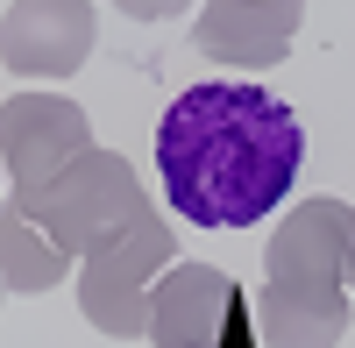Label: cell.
Here are the masks:
<instances>
[{
    "label": "cell",
    "instance_id": "6da1fadb",
    "mask_svg": "<svg viewBox=\"0 0 355 348\" xmlns=\"http://www.w3.org/2000/svg\"><path fill=\"white\" fill-rule=\"evenodd\" d=\"M306 128L249 78H206L157 121V178L192 227H256L299 185Z\"/></svg>",
    "mask_w": 355,
    "mask_h": 348
},
{
    "label": "cell",
    "instance_id": "7a4b0ae2",
    "mask_svg": "<svg viewBox=\"0 0 355 348\" xmlns=\"http://www.w3.org/2000/svg\"><path fill=\"white\" fill-rule=\"evenodd\" d=\"M21 220H36L64 256H78V313L107 341L150 334V277L178 256V235L135 185L128 157L100 150V142L78 150L36 192V207H21Z\"/></svg>",
    "mask_w": 355,
    "mask_h": 348
},
{
    "label": "cell",
    "instance_id": "3957f363",
    "mask_svg": "<svg viewBox=\"0 0 355 348\" xmlns=\"http://www.w3.org/2000/svg\"><path fill=\"white\" fill-rule=\"evenodd\" d=\"M348 249L355 214L341 199H299L263 249V348H334L348 327Z\"/></svg>",
    "mask_w": 355,
    "mask_h": 348
},
{
    "label": "cell",
    "instance_id": "277c9868",
    "mask_svg": "<svg viewBox=\"0 0 355 348\" xmlns=\"http://www.w3.org/2000/svg\"><path fill=\"white\" fill-rule=\"evenodd\" d=\"M78 150H93V121H85L78 100H57V93H15L8 107H0V157H8L15 214L36 207V192H43Z\"/></svg>",
    "mask_w": 355,
    "mask_h": 348
},
{
    "label": "cell",
    "instance_id": "5b68a950",
    "mask_svg": "<svg viewBox=\"0 0 355 348\" xmlns=\"http://www.w3.org/2000/svg\"><path fill=\"white\" fill-rule=\"evenodd\" d=\"M93 0H15L0 15V64L21 78H71L93 57Z\"/></svg>",
    "mask_w": 355,
    "mask_h": 348
},
{
    "label": "cell",
    "instance_id": "8992f818",
    "mask_svg": "<svg viewBox=\"0 0 355 348\" xmlns=\"http://www.w3.org/2000/svg\"><path fill=\"white\" fill-rule=\"evenodd\" d=\"M306 21V0H199V21H192V43L214 57V64H284L291 36Z\"/></svg>",
    "mask_w": 355,
    "mask_h": 348
},
{
    "label": "cell",
    "instance_id": "52a82bcc",
    "mask_svg": "<svg viewBox=\"0 0 355 348\" xmlns=\"http://www.w3.org/2000/svg\"><path fill=\"white\" fill-rule=\"evenodd\" d=\"M234 313V284L214 263H178L150 284V341L157 348H220Z\"/></svg>",
    "mask_w": 355,
    "mask_h": 348
},
{
    "label": "cell",
    "instance_id": "ba28073f",
    "mask_svg": "<svg viewBox=\"0 0 355 348\" xmlns=\"http://www.w3.org/2000/svg\"><path fill=\"white\" fill-rule=\"evenodd\" d=\"M64 270H71V256L57 249L36 220H21L15 207L0 214V284H8V292H21V299L57 292V284H64Z\"/></svg>",
    "mask_w": 355,
    "mask_h": 348
},
{
    "label": "cell",
    "instance_id": "9c48e42d",
    "mask_svg": "<svg viewBox=\"0 0 355 348\" xmlns=\"http://www.w3.org/2000/svg\"><path fill=\"white\" fill-rule=\"evenodd\" d=\"M121 8H128L135 21H171V15H185V8H199V0H121Z\"/></svg>",
    "mask_w": 355,
    "mask_h": 348
},
{
    "label": "cell",
    "instance_id": "30bf717a",
    "mask_svg": "<svg viewBox=\"0 0 355 348\" xmlns=\"http://www.w3.org/2000/svg\"><path fill=\"white\" fill-rule=\"evenodd\" d=\"M348 284H355V249H348Z\"/></svg>",
    "mask_w": 355,
    "mask_h": 348
},
{
    "label": "cell",
    "instance_id": "8fae6325",
    "mask_svg": "<svg viewBox=\"0 0 355 348\" xmlns=\"http://www.w3.org/2000/svg\"><path fill=\"white\" fill-rule=\"evenodd\" d=\"M0 185H8V171H0Z\"/></svg>",
    "mask_w": 355,
    "mask_h": 348
},
{
    "label": "cell",
    "instance_id": "7c38bea8",
    "mask_svg": "<svg viewBox=\"0 0 355 348\" xmlns=\"http://www.w3.org/2000/svg\"><path fill=\"white\" fill-rule=\"evenodd\" d=\"M114 8H121V0H114Z\"/></svg>",
    "mask_w": 355,
    "mask_h": 348
},
{
    "label": "cell",
    "instance_id": "4fadbf2b",
    "mask_svg": "<svg viewBox=\"0 0 355 348\" xmlns=\"http://www.w3.org/2000/svg\"><path fill=\"white\" fill-rule=\"evenodd\" d=\"M0 292H8V284H0Z\"/></svg>",
    "mask_w": 355,
    "mask_h": 348
}]
</instances>
